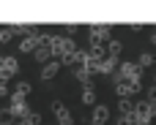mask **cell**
<instances>
[{
	"label": "cell",
	"mask_w": 156,
	"mask_h": 125,
	"mask_svg": "<svg viewBox=\"0 0 156 125\" xmlns=\"http://www.w3.org/2000/svg\"><path fill=\"white\" fill-rule=\"evenodd\" d=\"M134 117H137V123H145V125H151V120L156 117V104L154 101H137L134 104Z\"/></svg>",
	"instance_id": "1"
},
{
	"label": "cell",
	"mask_w": 156,
	"mask_h": 125,
	"mask_svg": "<svg viewBox=\"0 0 156 125\" xmlns=\"http://www.w3.org/2000/svg\"><path fill=\"white\" fill-rule=\"evenodd\" d=\"M110 33H112L110 25H90V46H104V44H110V41H112Z\"/></svg>",
	"instance_id": "2"
},
{
	"label": "cell",
	"mask_w": 156,
	"mask_h": 125,
	"mask_svg": "<svg viewBox=\"0 0 156 125\" xmlns=\"http://www.w3.org/2000/svg\"><path fill=\"white\" fill-rule=\"evenodd\" d=\"M8 112H11V117H14V120H25V117L30 114V109H27V101H25L22 95H16V93H11Z\"/></svg>",
	"instance_id": "3"
},
{
	"label": "cell",
	"mask_w": 156,
	"mask_h": 125,
	"mask_svg": "<svg viewBox=\"0 0 156 125\" xmlns=\"http://www.w3.org/2000/svg\"><path fill=\"white\" fill-rule=\"evenodd\" d=\"M52 52L58 57H66V54H74L77 52V44L71 38H60V35H52Z\"/></svg>",
	"instance_id": "4"
},
{
	"label": "cell",
	"mask_w": 156,
	"mask_h": 125,
	"mask_svg": "<svg viewBox=\"0 0 156 125\" xmlns=\"http://www.w3.org/2000/svg\"><path fill=\"white\" fill-rule=\"evenodd\" d=\"M118 74H121V79H126V82H143V79H140V76H143V68H140L137 63L123 60L121 68H118Z\"/></svg>",
	"instance_id": "5"
},
{
	"label": "cell",
	"mask_w": 156,
	"mask_h": 125,
	"mask_svg": "<svg viewBox=\"0 0 156 125\" xmlns=\"http://www.w3.org/2000/svg\"><path fill=\"white\" fill-rule=\"evenodd\" d=\"M140 90H143V82H126V79L115 82V93H118V98H132V95H137Z\"/></svg>",
	"instance_id": "6"
},
{
	"label": "cell",
	"mask_w": 156,
	"mask_h": 125,
	"mask_svg": "<svg viewBox=\"0 0 156 125\" xmlns=\"http://www.w3.org/2000/svg\"><path fill=\"white\" fill-rule=\"evenodd\" d=\"M52 114L60 120L58 125H74V120H71V112L66 109V104H63V101H52Z\"/></svg>",
	"instance_id": "7"
},
{
	"label": "cell",
	"mask_w": 156,
	"mask_h": 125,
	"mask_svg": "<svg viewBox=\"0 0 156 125\" xmlns=\"http://www.w3.org/2000/svg\"><path fill=\"white\" fill-rule=\"evenodd\" d=\"M52 54H55V52H52V44H41V46L33 52V60L41 63V65H47V63H52Z\"/></svg>",
	"instance_id": "8"
},
{
	"label": "cell",
	"mask_w": 156,
	"mask_h": 125,
	"mask_svg": "<svg viewBox=\"0 0 156 125\" xmlns=\"http://www.w3.org/2000/svg\"><path fill=\"white\" fill-rule=\"evenodd\" d=\"M74 79H77L82 87H93V71L85 68V65H77V68H74Z\"/></svg>",
	"instance_id": "9"
},
{
	"label": "cell",
	"mask_w": 156,
	"mask_h": 125,
	"mask_svg": "<svg viewBox=\"0 0 156 125\" xmlns=\"http://www.w3.org/2000/svg\"><path fill=\"white\" fill-rule=\"evenodd\" d=\"M38 44H41V33H30V35H25V38H22L19 49H22V52H36V49H38Z\"/></svg>",
	"instance_id": "10"
},
{
	"label": "cell",
	"mask_w": 156,
	"mask_h": 125,
	"mask_svg": "<svg viewBox=\"0 0 156 125\" xmlns=\"http://www.w3.org/2000/svg\"><path fill=\"white\" fill-rule=\"evenodd\" d=\"M107 120H110V109H107L104 104L93 106V117H90V123H93V125H104Z\"/></svg>",
	"instance_id": "11"
},
{
	"label": "cell",
	"mask_w": 156,
	"mask_h": 125,
	"mask_svg": "<svg viewBox=\"0 0 156 125\" xmlns=\"http://www.w3.org/2000/svg\"><path fill=\"white\" fill-rule=\"evenodd\" d=\"M60 65H63L60 60H52V63H47V65H44V71H41V76H44V79H52V76L60 71Z\"/></svg>",
	"instance_id": "12"
},
{
	"label": "cell",
	"mask_w": 156,
	"mask_h": 125,
	"mask_svg": "<svg viewBox=\"0 0 156 125\" xmlns=\"http://www.w3.org/2000/svg\"><path fill=\"white\" fill-rule=\"evenodd\" d=\"M80 101H82L85 106H93V104H96V90H93V87H85L82 95H80Z\"/></svg>",
	"instance_id": "13"
},
{
	"label": "cell",
	"mask_w": 156,
	"mask_h": 125,
	"mask_svg": "<svg viewBox=\"0 0 156 125\" xmlns=\"http://www.w3.org/2000/svg\"><path fill=\"white\" fill-rule=\"evenodd\" d=\"M118 112H121V114H134L132 98H118Z\"/></svg>",
	"instance_id": "14"
},
{
	"label": "cell",
	"mask_w": 156,
	"mask_h": 125,
	"mask_svg": "<svg viewBox=\"0 0 156 125\" xmlns=\"http://www.w3.org/2000/svg\"><path fill=\"white\" fill-rule=\"evenodd\" d=\"M121 52H123V44L112 38V41L107 44V54H112V57H121Z\"/></svg>",
	"instance_id": "15"
},
{
	"label": "cell",
	"mask_w": 156,
	"mask_h": 125,
	"mask_svg": "<svg viewBox=\"0 0 156 125\" xmlns=\"http://www.w3.org/2000/svg\"><path fill=\"white\" fill-rule=\"evenodd\" d=\"M137 65H140V68H151V65H154V54H151V52H140Z\"/></svg>",
	"instance_id": "16"
},
{
	"label": "cell",
	"mask_w": 156,
	"mask_h": 125,
	"mask_svg": "<svg viewBox=\"0 0 156 125\" xmlns=\"http://www.w3.org/2000/svg\"><path fill=\"white\" fill-rule=\"evenodd\" d=\"M30 90H33V87H30V82H16V87H14V93H16V95H22V98H27V95H30Z\"/></svg>",
	"instance_id": "17"
},
{
	"label": "cell",
	"mask_w": 156,
	"mask_h": 125,
	"mask_svg": "<svg viewBox=\"0 0 156 125\" xmlns=\"http://www.w3.org/2000/svg\"><path fill=\"white\" fill-rule=\"evenodd\" d=\"M115 125H137V117H134V114H121Z\"/></svg>",
	"instance_id": "18"
},
{
	"label": "cell",
	"mask_w": 156,
	"mask_h": 125,
	"mask_svg": "<svg viewBox=\"0 0 156 125\" xmlns=\"http://www.w3.org/2000/svg\"><path fill=\"white\" fill-rule=\"evenodd\" d=\"M22 123H25V125H38V123H41V114H38V112H30Z\"/></svg>",
	"instance_id": "19"
},
{
	"label": "cell",
	"mask_w": 156,
	"mask_h": 125,
	"mask_svg": "<svg viewBox=\"0 0 156 125\" xmlns=\"http://www.w3.org/2000/svg\"><path fill=\"white\" fill-rule=\"evenodd\" d=\"M11 38H14V33H11V30H0V44H8Z\"/></svg>",
	"instance_id": "20"
},
{
	"label": "cell",
	"mask_w": 156,
	"mask_h": 125,
	"mask_svg": "<svg viewBox=\"0 0 156 125\" xmlns=\"http://www.w3.org/2000/svg\"><path fill=\"white\" fill-rule=\"evenodd\" d=\"M148 101H154V104H156V84H154V87H148Z\"/></svg>",
	"instance_id": "21"
},
{
	"label": "cell",
	"mask_w": 156,
	"mask_h": 125,
	"mask_svg": "<svg viewBox=\"0 0 156 125\" xmlns=\"http://www.w3.org/2000/svg\"><path fill=\"white\" fill-rule=\"evenodd\" d=\"M25 30H27V25H14L11 27V33H25Z\"/></svg>",
	"instance_id": "22"
},
{
	"label": "cell",
	"mask_w": 156,
	"mask_h": 125,
	"mask_svg": "<svg viewBox=\"0 0 156 125\" xmlns=\"http://www.w3.org/2000/svg\"><path fill=\"white\" fill-rule=\"evenodd\" d=\"M3 95H8V84H0V98Z\"/></svg>",
	"instance_id": "23"
},
{
	"label": "cell",
	"mask_w": 156,
	"mask_h": 125,
	"mask_svg": "<svg viewBox=\"0 0 156 125\" xmlns=\"http://www.w3.org/2000/svg\"><path fill=\"white\" fill-rule=\"evenodd\" d=\"M151 41H154V44H156V33H154V35H151Z\"/></svg>",
	"instance_id": "24"
},
{
	"label": "cell",
	"mask_w": 156,
	"mask_h": 125,
	"mask_svg": "<svg viewBox=\"0 0 156 125\" xmlns=\"http://www.w3.org/2000/svg\"><path fill=\"white\" fill-rule=\"evenodd\" d=\"M154 84H156V74H154Z\"/></svg>",
	"instance_id": "25"
},
{
	"label": "cell",
	"mask_w": 156,
	"mask_h": 125,
	"mask_svg": "<svg viewBox=\"0 0 156 125\" xmlns=\"http://www.w3.org/2000/svg\"><path fill=\"white\" fill-rule=\"evenodd\" d=\"M137 125H145V123H137Z\"/></svg>",
	"instance_id": "26"
}]
</instances>
